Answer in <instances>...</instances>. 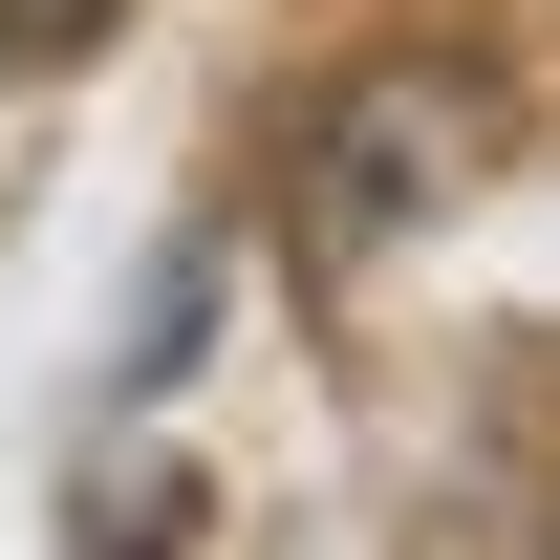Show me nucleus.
<instances>
[{
    "instance_id": "f03ea898",
    "label": "nucleus",
    "mask_w": 560,
    "mask_h": 560,
    "mask_svg": "<svg viewBox=\"0 0 560 560\" xmlns=\"http://www.w3.org/2000/svg\"><path fill=\"white\" fill-rule=\"evenodd\" d=\"M0 66H22V22H0Z\"/></svg>"
},
{
    "instance_id": "f257e3e1",
    "label": "nucleus",
    "mask_w": 560,
    "mask_h": 560,
    "mask_svg": "<svg viewBox=\"0 0 560 560\" xmlns=\"http://www.w3.org/2000/svg\"><path fill=\"white\" fill-rule=\"evenodd\" d=\"M431 195H453V86H410V66L324 86V130H302V237L366 259V237H410Z\"/></svg>"
}]
</instances>
